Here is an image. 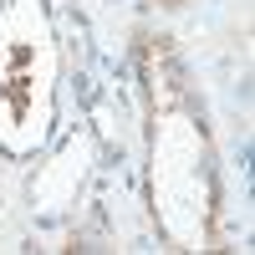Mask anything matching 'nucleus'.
I'll return each instance as SVG.
<instances>
[{
	"label": "nucleus",
	"instance_id": "obj_3",
	"mask_svg": "<svg viewBox=\"0 0 255 255\" xmlns=\"http://www.w3.org/2000/svg\"><path fill=\"white\" fill-rule=\"evenodd\" d=\"M153 5H184V0H153Z\"/></svg>",
	"mask_w": 255,
	"mask_h": 255
},
{
	"label": "nucleus",
	"instance_id": "obj_1",
	"mask_svg": "<svg viewBox=\"0 0 255 255\" xmlns=\"http://www.w3.org/2000/svg\"><path fill=\"white\" fill-rule=\"evenodd\" d=\"M148 92V204L174 250H209L220 220V158L189 72L163 36L143 46Z\"/></svg>",
	"mask_w": 255,
	"mask_h": 255
},
{
	"label": "nucleus",
	"instance_id": "obj_2",
	"mask_svg": "<svg viewBox=\"0 0 255 255\" xmlns=\"http://www.w3.org/2000/svg\"><path fill=\"white\" fill-rule=\"evenodd\" d=\"M61 46L46 0H0V153L36 158L56 128Z\"/></svg>",
	"mask_w": 255,
	"mask_h": 255
}]
</instances>
